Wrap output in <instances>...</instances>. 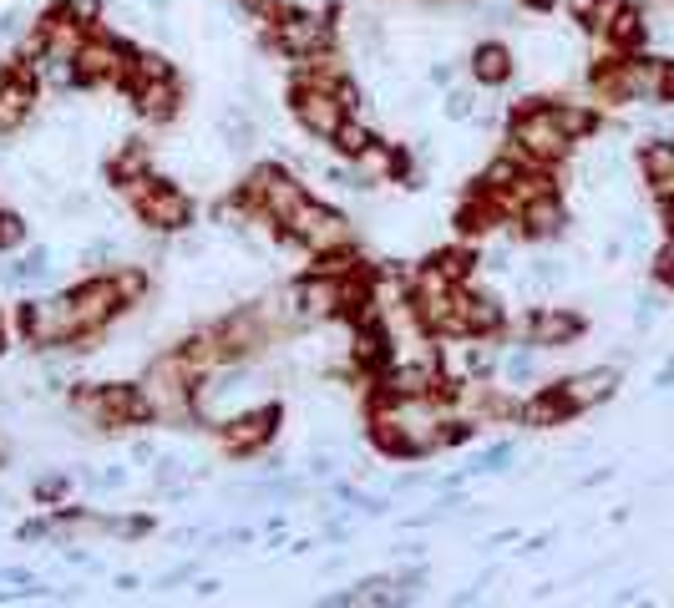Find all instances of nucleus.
<instances>
[{"label": "nucleus", "mask_w": 674, "mask_h": 608, "mask_svg": "<svg viewBox=\"0 0 674 608\" xmlns=\"http://www.w3.org/2000/svg\"><path fill=\"white\" fill-rule=\"evenodd\" d=\"M517 142H522V152H533V158H563L573 137L558 127L553 107H533L528 117L517 122Z\"/></svg>", "instance_id": "obj_1"}, {"label": "nucleus", "mask_w": 674, "mask_h": 608, "mask_svg": "<svg viewBox=\"0 0 674 608\" xmlns=\"http://www.w3.org/2000/svg\"><path fill=\"white\" fill-rule=\"evenodd\" d=\"M299 122H305L310 132H320V137H335V132H340V122H345V102H340V92H335V97H330L325 87L299 92Z\"/></svg>", "instance_id": "obj_2"}, {"label": "nucleus", "mask_w": 674, "mask_h": 608, "mask_svg": "<svg viewBox=\"0 0 674 608\" xmlns=\"http://www.w3.org/2000/svg\"><path fill=\"white\" fill-rule=\"evenodd\" d=\"M320 41H325V21L320 16L279 21V51H289V56H310V51H320Z\"/></svg>", "instance_id": "obj_3"}, {"label": "nucleus", "mask_w": 674, "mask_h": 608, "mask_svg": "<svg viewBox=\"0 0 674 608\" xmlns=\"http://www.w3.org/2000/svg\"><path fill=\"white\" fill-rule=\"evenodd\" d=\"M188 198L173 193V188H158V193H142V218L147 223H163V228H183L188 223Z\"/></svg>", "instance_id": "obj_4"}, {"label": "nucleus", "mask_w": 674, "mask_h": 608, "mask_svg": "<svg viewBox=\"0 0 674 608\" xmlns=\"http://www.w3.org/2000/svg\"><path fill=\"white\" fill-rule=\"evenodd\" d=\"M609 386H614V375L609 370H588V375H578V380H568V391H563V401L578 411V406H593L598 396H609Z\"/></svg>", "instance_id": "obj_5"}, {"label": "nucleus", "mask_w": 674, "mask_h": 608, "mask_svg": "<svg viewBox=\"0 0 674 608\" xmlns=\"http://www.w3.org/2000/svg\"><path fill=\"white\" fill-rule=\"evenodd\" d=\"M573 330H578V325H573L568 315H538V320H533V340H538V345H553V340H568Z\"/></svg>", "instance_id": "obj_6"}, {"label": "nucleus", "mask_w": 674, "mask_h": 608, "mask_svg": "<svg viewBox=\"0 0 674 608\" xmlns=\"http://www.w3.org/2000/svg\"><path fill=\"white\" fill-rule=\"evenodd\" d=\"M477 76H482V82H502V76H507V51H497V46L477 51Z\"/></svg>", "instance_id": "obj_7"}, {"label": "nucleus", "mask_w": 674, "mask_h": 608, "mask_svg": "<svg viewBox=\"0 0 674 608\" xmlns=\"http://www.w3.org/2000/svg\"><path fill=\"white\" fill-rule=\"evenodd\" d=\"M335 137H340V147L350 152V158H360V152L370 147V137H365L360 127H350V122H340V132H335Z\"/></svg>", "instance_id": "obj_8"}, {"label": "nucleus", "mask_w": 674, "mask_h": 608, "mask_svg": "<svg viewBox=\"0 0 674 608\" xmlns=\"http://www.w3.org/2000/svg\"><path fill=\"white\" fill-rule=\"evenodd\" d=\"M26 239V228H21V218H11V213H0V249H16Z\"/></svg>", "instance_id": "obj_9"}, {"label": "nucleus", "mask_w": 674, "mask_h": 608, "mask_svg": "<svg viewBox=\"0 0 674 608\" xmlns=\"http://www.w3.org/2000/svg\"><path fill=\"white\" fill-rule=\"evenodd\" d=\"M66 16H82V21H97V0H66Z\"/></svg>", "instance_id": "obj_10"}]
</instances>
